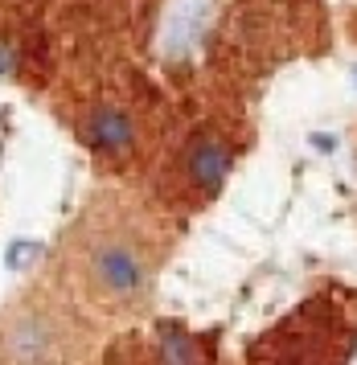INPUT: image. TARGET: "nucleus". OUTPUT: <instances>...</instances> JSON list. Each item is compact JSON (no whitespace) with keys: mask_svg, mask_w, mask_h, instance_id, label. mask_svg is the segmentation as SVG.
I'll use <instances>...</instances> for the list:
<instances>
[{"mask_svg":"<svg viewBox=\"0 0 357 365\" xmlns=\"http://www.w3.org/2000/svg\"><path fill=\"white\" fill-rule=\"evenodd\" d=\"M91 279L107 292V296H119V299H131L144 292L148 283V267L144 259H140V250L131 247V242H119V238H111V242H99L95 250H91Z\"/></svg>","mask_w":357,"mask_h":365,"instance_id":"obj_1","label":"nucleus"},{"mask_svg":"<svg viewBox=\"0 0 357 365\" xmlns=\"http://www.w3.org/2000/svg\"><path fill=\"white\" fill-rule=\"evenodd\" d=\"M9 361L13 365H49L54 361V332L37 320L25 316L16 329H9Z\"/></svg>","mask_w":357,"mask_h":365,"instance_id":"obj_2","label":"nucleus"},{"mask_svg":"<svg viewBox=\"0 0 357 365\" xmlns=\"http://www.w3.org/2000/svg\"><path fill=\"white\" fill-rule=\"evenodd\" d=\"M226 173H230V152L218 140H197L193 152H189V181L197 189L213 193V189H222Z\"/></svg>","mask_w":357,"mask_h":365,"instance_id":"obj_3","label":"nucleus"},{"mask_svg":"<svg viewBox=\"0 0 357 365\" xmlns=\"http://www.w3.org/2000/svg\"><path fill=\"white\" fill-rule=\"evenodd\" d=\"M86 135L103 152H128L131 148V119L124 111H115V107H99L95 115H91V123H86Z\"/></svg>","mask_w":357,"mask_h":365,"instance_id":"obj_4","label":"nucleus"},{"mask_svg":"<svg viewBox=\"0 0 357 365\" xmlns=\"http://www.w3.org/2000/svg\"><path fill=\"white\" fill-rule=\"evenodd\" d=\"M161 365H201V349H197L193 336L169 329L161 336Z\"/></svg>","mask_w":357,"mask_h":365,"instance_id":"obj_5","label":"nucleus"},{"mask_svg":"<svg viewBox=\"0 0 357 365\" xmlns=\"http://www.w3.org/2000/svg\"><path fill=\"white\" fill-rule=\"evenodd\" d=\"M41 255H46V247H41L37 238H16L13 247L4 250V267H9V271H29Z\"/></svg>","mask_w":357,"mask_h":365,"instance_id":"obj_6","label":"nucleus"},{"mask_svg":"<svg viewBox=\"0 0 357 365\" xmlns=\"http://www.w3.org/2000/svg\"><path fill=\"white\" fill-rule=\"evenodd\" d=\"M0 74H9V58L4 53H0Z\"/></svg>","mask_w":357,"mask_h":365,"instance_id":"obj_7","label":"nucleus"}]
</instances>
